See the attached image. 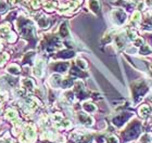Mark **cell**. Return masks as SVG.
<instances>
[{
  "instance_id": "cell-1",
  "label": "cell",
  "mask_w": 152,
  "mask_h": 143,
  "mask_svg": "<svg viewBox=\"0 0 152 143\" xmlns=\"http://www.w3.org/2000/svg\"><path fill=\"white\" fill-rule=\"evenodd\" d=\"M113 17H114L115 20L117 21V23L122 24L125 22V19H126V13L124 11L122 10H114L113 11Z\"/></svg>"
},
{
  "instance_id": "cell-2",
  "label": "cell",
  "mask_w": 152,
  "mask_h": 143,
  "mask_svg": "<svg viewBox=\"0 0 152 143\" xmlns=\"http://www.w3.org/2000/svg\"><path fill=\"white\" fill-rule=\"evenodd\" d=\"M78 117H79V120H81V124H84V125H88V126H90V125H92V118H91L89 115H87V114L85 113H79L78 114Z\"/></svg>"
},
{
  "instance_id": "cell-3",
  "label": "cell",
  "mask_w": 152,
  "mask_h": 143,
  "mask_svg": "<svg viewBox=\"0 0 152 143\" xmlns=\"http://www.w3.org/2000/svg\"><path fill=\"white\" fill-rule=\"evenodd\" d=\"M89 7L95 13H98L99 10H100V6H99V2L97 0H90L89 1Z\"/></svg>"
},
{
  "instance_id": "cell-4",
  "label": "cell",
  "mask_w": 152,
  "mask_h": 143,
  "mask_svg": "<svg viewBox=\"0 0 152 143\" xmlns=\"http://www.w3.org/2000/svg\"><path fill=\"white\" fill-rule=\"evenodd\" d=\"M8 72L10 74H13V75H19L20 74V67L17 66V64H11L10 66L8 67Z\"/></svg>"
},
{
  "instance_id": "cell-5",
  "label": "cell",
  "mask_w": 152,
  "mask_h": 143,
  "mask_svg": "<svg viewBox=\"0 0 152 143\" xmlns=\"http://www.w3.org/2000/svg\"><path fill=\"white\" fill-rule=\"evenodd\" d=\"M150 107H149V105H142L140 109H139V114L141 115V116L146 117V116H148L149 114H150Z\"/></svg>"
},
{
  "instance_id": "cell-6",
  "label": "cell",
  "mask_w": 152,
  "mask_h": 143,
  "mask_svg": "<svg viewBox=\"0 0 152 143\" xmlns=\"http://www.w3.org/2000/svg\"><path fill=\"white\" fill-rule=\"evenodd\" d=\"M83 107H84V110L86 111V112H88V113H92V112H95V111L97 110L94 104L88 103V102H85V103L83 104Z\"/></svg>"
},
{
  "instance_id": "cell-7",
  "label": "cell",
  "mask_w": 152,
  "mask_h": 143,
  "mask_svg": "<svg viewBox=\"0 0 152 143\" xmlns=\"http://www.w3.org/2000/svg\"><path fill=\"white\" fill-rule=\"evenodd\" d=\"M49 24H50V22H49V20H48L47 17H41V19L38 20V25L41 28H47L49 26Z\"/></svg>"
},
{
  "instance_id": "cell-8",
  "label": "cell",
  "mask_w": 152,
  "mask_h": 143,
  "mask_svg": "<svg viewBox=\"0 0 152 143\" xmlns=\"http://www.w3.org/2000/svg\"><path fill=\"white\" fill-rule=\"evenodd\" d=\"M68 63H59L55 65V70L57 72H65V70H68Z\"/></svg>"
},
{
  "instance_id": "cell-9",
  "label": "cell",
  "mask_w": 152,
  "mask_h": 143,
  "mask_svg": "<svg viewBox=\"0 0 152 143\" xmlns=\"http://www.w3.org/2000/svg\"><path fill=\"white\" fill-rule=\"evenodd\" d=\"M60 35L62 37H66L68 36V27H66V24H62L60 27Z\"/></svg>"
},
{
  "instance_id": "cell-10",
  "label": "cell",
  "mask_w": 152,
  "mask_h": 143,
  "mask_svg": "<svg viewBox=\"0 0 152 143\" xmlns=\"http://www.w3.org/2000/svg\"><path fill=\"white\" fill-rule=\"evenodd\" d=\"M76 64H77V66L79 67L81 70H85V68L87 67V63H86L83 59H77V60H76Z\"/></svg>"
},
{
  "instance_id": "cell-11",
  "label": "cell",
  "mask_w": 152,
  "mask_h": 143,
  "mask_svg": "<svg viewBox=\"0 0 152 143\" xmlns=\"http://www.w3.org/2000/svg\"><path fill=\"white\" fill-rule=\"evenodd\" d=\"M23 85L25 86V88H30V89H33V88H34V83H33V80H30V79L24 80Z\"/></svg>"
},
{
  "instance_id": "cell-12",
  "label": "cell",
  "mask_w": 152,
  "mask_h": 143,
  "mask_svg": "<svg viewBox=\"0 0 152 143\" xmlns=\"http://www.w3.org/2000/svg\"><path fill=\"white\" fill-rule=\"evenodd\" d=\"M107 142L108 143H118V140L114 136H108L107 137Z\"/></svg>"
},
{
  "instance_id": "cell-13",
  "label": "cell",
  "mask_w": 152,
  "mask_h": 143,
  "mask_svg": "<svg viewBox=\"0 0 152 143\" xmlns=\"http://www.w3.org/2000/svg\"><path fill=\"white\" fill-rule=\"evenodd\" d=\"M140 19H141V14H140V12H139V11H136L135 13H134V15H133V20L136 21V22H138V21H140Z\"/></svg>"
},
{
  "instance_id": "cell-14",
  "label": "cell",
  "mask_w": 152,
  "mask_h": 143,
  "mask_svg": "<svg viewBox=\"0 0 152 143\" xmlns=\"http://www.w3.org/2000/svg\"><path fill=\"white\" fill-rule=\"evenodd\" d=\"M150 52H151V51H150V48H149L148 46L142 47L141 50H140V53L141 54H148V53H150Z\"/></svg>"
},
{
  "instance_id": "cell-15",
  "label": "cell",
  "mask_w": 152,
  "mask_h": 143,
  "mask_svg": "<svg viewBox=\"0 0 152 143\" xmlns=\"http://www.w3.org/2000/svg\"><path fill=\"white\" fill-rule=\"evenodd\" d=\"M135 46L139 47V46H141V45H143V40L141 39V38H137V39H135Z\"/></svg>"
},
{
  "instance_id": "cell-16",
  "label": "cell",
  "mask_w": 152,
  "mask_h": 143,
  "mask_svg": "<svg viewBox=\"0 0 152 143\" xmlns=\"http://www.w3.org/2000/svg\"><path fill=\"white\" fill-rule=\"evenodd\" d=\"M146 4H148L149 7H152V0H146Z\"/></svg>"
}]
</instances>
